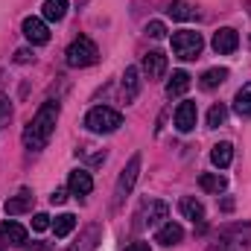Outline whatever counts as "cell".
<instances>
[{
	"label": "cell",
	"instance_id": "cell-1",
	"mask_svg": "<svg viewBox=\"0 0 251 251\" xmlns=\"http://www.w3.org/2000/svg\"><path fill=\"white\" fill-rule=\"evenodd\" d=\"M56 123H59V102L47 100V102L38 108V114H35V117L26 123V128H24V146H26L29 152H41V149L47 146V140L53 137Z\"/></svg>",
	"mask_w": 251,
	"mask_h": 251
},
{
	"label": "cell",
	"instance_id": "cell-2",
	"mask_svg": "<svg viewBox=\"0 0 251 251\" xmlns=\"http://www.w3.org/2000/svg\"><path fill=\"white\" fill-rule=\"evenodd\" d=\"M123 126V114L108 108V105H97L85 114V128L94 131V134H111Z\"/></svg>",
	"mask_w": 251,
	"mask_h": 251
},
{
	"label": "cell",
	"instance_id": "cell-3",
	"mask_svg": "<svg viewBox=\"0 0 251 251\" xmlns=\"http://www.w3.org/2000/svg\"><path fill=\"white\" fill-rule=\"evenodd\" d=\"M201 47H204L201 32H196V29H178V32H173V53H176L181 62L199 59Z\"/></svg>",
	"mask_w": 251,
	"mask_h": 251
},
{
	"label": "cell",
	"instance_id": "cell-4",
	"mask_svg": "<svg viewBox=\"0 0 251 251\" xmlns=\"http://www.w3.org/2000/svg\"><path fill=\"white\" fill-rule=\"evenodd\" d=\"M64 59H67L70 67H91V64H97V59H100V50H97V44H94L88 35H79V38L67 47Z\"/></svg>",
	"mask_w": 251,
	"mask_h": 251
},
{
	"label": "cell",
	"instance_id": "cell-5",
	"mask_svg": "<svg viewBox=\"0 0 251 251\" xmlns=\"http://www.w3.org/2000/svg\"><path fill=\"white\" fill-rule=\"evenodd\" d=\"M137 176H140V155H131V161L123 167V173H120V178H117V187H114V204H117V207L123 204L126 196L131 193Z\"/></svg>",
	"mask_w": 251,
	"mask_h": 251
},
{
	"label": "cell",
	"instance_id": "cell-6",
	"mask_svg": "<svg viewBox=\"0 0 251 251\" xmlns=\"http://www.w3.org/2000/svg\"><path fill=\"white\" fill-rule=\"evenodd\" d=\"M170 216V204L161 201V199H149L140 210H137V228H152V225H161V219Z\"/></svg>",
	"mask_w": 251,
	"mask_h": 251
},
{
	"label": "cell",
	"instance_id": "cell-7",
	"mask_svg": "<svg viewBox=\"0 0 251 251\" xmlns=\"http://www.w3.org/2000/svg\"><path fill=\"white\" fill-rule=\"evenodd\" d=\"M249 234H251L249 225H246V228H228L207 251H246V246H249Z\"/></svg>",
	"mask_w": 251,
	"mask_h": 251
},
{
	"label": "cell",
	"instance_id": "cell-8",
	"mask_svg": "<svg viewBox=\"0 0 251 251\" xmlns=\"http://www.w3.org/2000/svg\"><path fill=\"white\" fill-rule=\"evenodd\" d=\"M213 50L219 53V56H231L237 47H240V35H237V29H231V26H222V29H216L213 32Z\"/></svg>",
	"mask_w": 251,
	"mask_h": 251
},
{
	"label": "cell",
	"instance_id": "cell-9",
	"mask_svg": "<svg viewBox=\"0 0 251 251\" xmlns=\"http://www.w3.org/2000/svg\"><path fill=\"white\" fill-rule=\"evenodd\" d=\"M21 29H24V35H26V41L35 44V47H41V44L50 41V29H47V24H44L41 18H26Z\"/></svg>",
	"mask_w": 251,
	"mask_h": 251
},
{
	"label": "cell",
	"instance_id": "cell-10",
	"mask_svg": "<svg viewBox=\"0 0 251 251\" xmlns=\"http://www.w3.org/2000/svg\"><path fill=\"white\" fill-rule=\"evenodd\" d=\"M32 201H35L32 190H18V193H15L12 199H6L3 210H6V216H21V213L32 210Z\"/></svg>",
	"mask_w": 251,
	"mask_h": 251
},
{
	"label": "cell",
	"instance_id": "cell-11",
	"mask_svg": "<svg viewBox=\"0 0 251 251\" xmlns=\"http://www.w3.org/2000/svg\"><path fill=\"white\" fill-rule=\"evenodd\" d=\"M196 120H199V108H196V102L184 100V102L176 108V128L187 134V131H193V128H196Z\"/></svg>",
	"mask_w": 251,
	"mask_h": 251
},
{
	"label": "cell",
	"instance_id": "cell-12",
	"mask_svg": "<svg viewBox=\"0 0 251 251\" xmlns=\"http://www.w3.org/2000/svg\"><path fill=\"white\" fill-rule=\"evenodd\" d=\"M143 73H146L149 82H152V79H161V76L167 73V56H164L161 50L146 53V56H143Z\"/></svg>",
	"mask_w": 251,
	"mask_h": 251
},
{
	"label": "cell",
	"instance_id": "cell-13",
	"mask_svg": "<svg viewBox=\"0 0 251 251\" xmlns=\"http://www.w3.org/2000/svg\"><path fill=\"white\" fill-rule=\"evenodd\" d=\"M0 240H3V246H26V228L6 219L0 225Z\"/></svg>",
	"mask_w": 251,
	"mask_h": 251
},
{
	"label": "cell",
	"instance_id": "cell-14",
	"mask_svg": "<svg viewBox=\"0 0 251 251\" xmlns=\"http://www.w3.org/2000/svg\"><path fill=\"white\" fill-rule=\"evenodd\" d=\"M67 190H70L73 196H88V193L94 190V178H91V173H88V170H73L70 178H67Z\"/></svg>",
	"mask_w": 251,
	"mask_h": 251
},
{
	"label": "cell",
	"instance_id": "cell-15",
	"mask_svg": "<svg viewBox=\"0 0 251 251\" xmlns=\"http://www.w3.org/2000/svg\"><path fill=\"white\" fill-rule=\"evenodd\" d=\"M181 240H184V228L178 222H164L155 234V243H161V246H178Z\"/></svg>",
	"mask_w": 251,
	"mask_h": 251
},
{
	"label": "cell",
	"instance_id": "cell-16",
	"mask_svg": "<svg viewBox=\"0 0 251 251\" xmlns=\"http://www.w3.org/2000/svg\"><path fill=\"white\" fill-rule=\"evenodd\" d=\"M190 76L187 70H176L173 76H170V82H167V97L170 100H178V97H184L187 94V88H190Z\"/></svg>",
	"mask_w": 251,
	"mask_h": 251
},
{
	"label": "cell",
	"instance_id": "cell-17",
	"mask_svg": "<svg viewBox=\"0 0 251 251\" xmlns=\"http://www.w3.org/2000/svg\"><path fill=\"white\" fill-rule=\"evenodd\" d=\"M137 94H140V70H137V67H126V73H123V97H126V102H134Z\"/></svg>",
	"mask_w": 251,
	"mask_h": 251
},
{
	"label": "cell",
	"instance_id": "cell-18",
	"mask_svg": "<svg viewBox=\"0 0 251 251\" xmlns=\"http://www.w3.org/2000/svg\"><path fill=\"white\" fill-rule=\"evenodd\" d=\"M178 213L190 219V222H201L204 219V204L199 201V199H193V196H184L181 201H178Z\"/></svg>",
	"mask_w": 251,
	"mask_h": 251
},
{
	"label": "cell",
	"instance_id": "cell-19",
	"mask_svg": "<svg viewBox=\"0 0 251 251\" xmlns=\"http://www.w3.org/2000/svg\"><path fill=\"white\" fill-rule=\"evenodd\" d=\"M225 79H228V70H225V67H210V70L201 73L199 88H201V91H213V88H219Z\"/></svg>",
	"mask_w": 251,
	"mask_h": 251
},
{
	"label": "cell",
	"instance_id": "cell-20",
	"mask_svg": "<svg viewBox=\"0 0 251 251\" xmlns=\"http://www.w3.org/2000/svg\"><path fill=\"white\" fill-rule=\"evenodd\" d=\"M210 161H213V167H219V170L231 167V161H234V146H231V143H216V146L210 149Z\"/></svg>",
	"mask_w": 251,
	"mask_h": 251
},
{
	"label": "cell",
	"instance_id": "cell-21",
	"mask_svg": "<svg viewBox=\"0 0 251 251\" xmlns=\"http://www.w3.org/2000/svg\"><path fill=\"white\" fill-rule=\"evenodd\" d=\"M199 187L204 190V193H222V190L228 187V181H225V176H219V173H201L199 176Z\"/></svg>",
	"mask_w": 251,
	"mask_h": 251
},
{
	"label": "cell",
	"instance_id": "cell-22",
	"mask_svg": "<svg viewBox=\"0 0 251 251\" xmlns=\"http://www.w3.org/2000/svg\"><path fill=\"white\" fill-rule=\"evenodd\" d=\"M234 111H237L240 117H251V82L237 91V97H234Z\"/></svg>",
	"mask_w": 251,
	"mask_h": 251
},
{
	"label": "cell",
	"instance_id": "cell-23",
	"mask_svg": "<svg viewBox=\"0 0 251 251\" xmlns=\"http://www.w3.org/2000/svg\"><path fill=\"white\" fill-rule=\"evenodd\" d=\"M44 21H62L67 15V0H44Z\"/></svg>",
	"mask_w": 251,
	"mask_h": 251
},
{
	"label": "cell",
	"instance_id": "cell-24",
	"mask_svg": "<svg viewBox=\"0 0 251 251\" xmlns=\"http://www.w3.org/2000/svg\"><path fill=\"white\" fill-rule=\"evenodd\" d=\"M73 228H76V216H73V213H62V216H56V222H53V234H56L59 240H64Z\"/></svg>",
	"mask_w": 251,
	"mask_h": 251
},
{
	"label": "cell",
	"instance_id": "cell-25",
	"mask_svg": "<svg viewBox=\"0 0 251 251\" xmlns=\"http://www.w3.org/2000/svg\"><path fill=\"white\" fill-rule=\"evenodd\" d=\"M225 120H228V108H225L222 102L210 105V111H207V128H219Z\"/></svg>",
	"mask_w": 251,
	"mask_h": 251
},
{
	"label": "cell",
	"instance_id": "cell-26",
	"mask_svg": "<svg viewBox=\"0 0 251 251\" xmlns=\"http://www.w3.org/2000/svg\"><path fill=\"white\" fill-rule=\"evenodd\" d=\"M173 18H178V21H187V18H193L196 12L190 9V3L187 0H176V3H170V9H167Z\"/></svg>",
	"mask_w": 251,
	"mask_h": 251
},
{
	"label": "cell",
	"instance_id": "cell-27",
	"mask_svg": "<svg viewBox=\"0 0 251 251\" xmlns=\"http://www.w3.org/2000/svg\"><path fill=\"white\" fill-rule=\"evenodd\" d=\"M97 237H100V228H88V234H85V240H82L85 246H82V249H70V251H94V246H97L94 240H97Z\"/></svg>",
	"mask_w": 251,
	"mask_h": 251
},
{
	"label": "cell",
	"instance_id": "cell-28",
	"mask_svg": "<svg viewBox=\"0 0 251 251\" xmlns=\"http://www.w3.org/2000/svg\"><path fill=\"white\" fill-rule=\"evenodd\" d=\"M146 35H152V38H164V35H167V26H164L161 21H149V24H146Z\"/></svg>",
	"mask_w": 251,
	"mask_h": 251
},
{
	"label": "cell",
	"instance_id": "cell-29",
	"mask_svg": "<svg viewBox=\"0 0 251 251\" xmlns=\"http://www.w3.org/2000/svg\"><path fill=\"white\" fill-rule=\"evenodd\" d=\"M50 228V216L47 213H35L32 216V231H47Z\"/></svg>",
	"mask_w": 251,
	"mask_h": 251
},
{
	"label": "cell",
	"instance_id": "cell-30",
	"mask_svg": "<svg viewBox=\"0 0 251 251\" xmlns=\"http://www.w3.org/2000/svg\"><path fill=\"white\" fill-rule=\"evenodd\" d=\"M9 117H12V102L6 97H0V126L9 123Z\"/></svg>",
	"mask_w": 251,
	"mask_h": 251
},
{
	"label": "cell",
	"instance_id": "cell-31",
	"mask_svg": "<svg viewBox=\"0 0 251 251\" xmlns=\"http://www.w3.org/2000/svg\"><path fill=\"white\" fill-rule=\"evenodd\" d=\"M50 201H53V204H64V201H67V190H53Z\"/></svg>",
	"mask_w": 251,
	"mask_h": 251
},
{
	"label": "cell",
	"instance_id": "cell-32",
	"mask_svg": "<svg viewBox=\"0 0 251 251\" xmlns=\"http://www.w3.org/2000/svg\"><path fill=\"white\" fill-rule=\"evenodd\" d=\"M29 59H32V56H29V50H18V53H15V62H29Z\"/></svg>",
	"mask_w": 251,
	"mask_h": 251
},
{
	"label": "cell",
	"instance_id": "cell-33",
	"mask_svg": "<svg viewBox=\"0 0 251 251\" xmlns=\"http://www.w3.org/2000/svg\"><path fill=\"white\" fill-rule=\"evenodd\" d=\"M126 251H149V243H131L126 246Z\"/></svg>",
	"mask_w": 251,
	"mask_h": 251
},
{
	"label": "cell",
	"instance_id": "cell-34",
	"mask_svg": "<svg viewBox=\"0 0 251 251\" xmlns=\"http://www.w3.org/2000/svg\"><path fill=\"white\" fill-rule=\"evenodd\" d=\"M0 251H3V240H0Z\"/></svg>",
	"mask_w": 251,
	"mask_h": 251
}]
</instances>
